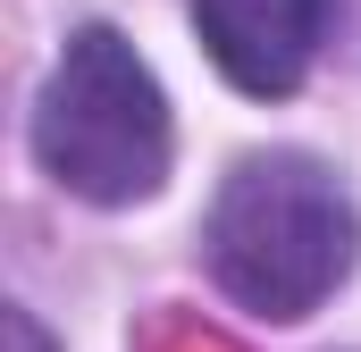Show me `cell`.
Segmentation results:
<instances>
[{"mask_svg": "<svg viewBox=\"0 0 361 352\" xmlns=\"http://www.w3.org/2000/svg\"><path fill=\"white\" fill-rule=\"evenodd\" d=\"M353 244L361 227L336 176L311 160H286V151L244 160L210 210V277L261 319H311L345 285Z\"/></svg>", "mask_w": 361, "mask_h": 352, "instance_id": "1", "label": "cell"}, {"mask_svg": "<svg viewBox=\"0 0 361 352\" xmlns=\"http://www.w3.org/2000/svg\"><path fill=\"white\" fill-rule=\"evenodd\" d=\"M34 151L59 193L126 210L143 193H160L169 176V101L152 84V68L135 59V42H118L109 25H85L34 109Z\"/></svg>", "mask_w": 361, "mask_h": 352, "instance_id": "2", "label": "cell"}, {"mask_svg": "<svg viewBox=\"0 0 361 352\" xmlns=\"http://www.w3.org/2000/svg\"><path fill=\"white\" fill-rule=\"evenodd\" d=\"M193 25L244 92L277 101V92L302 84L319 25H328V0H193Z\"/></svg>", "mask_w": 361, "mask_h": 352, "instance_id": "3", "label": "cell"}, {"mask_svg": "<svg viewBox=\"0 0 361 352\" xmlns=\"http://www.w3.org/2000/svg\"><path fill=\"white\" fill-rule=\"evenodd\" d=\"M8 352H51V344H42V327H34L25 310H8Z\"/></svg>", "mask_w": 361, "mask_h": 352, "instance_id": "4", "label": "cell"}]
</instances>
